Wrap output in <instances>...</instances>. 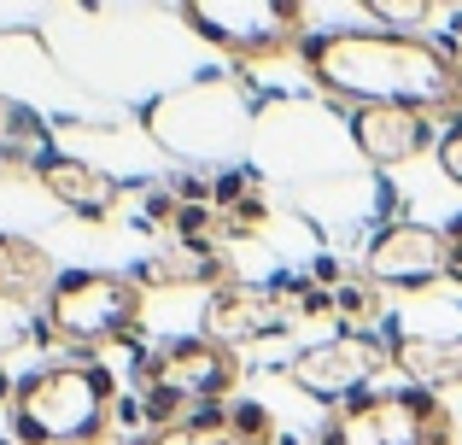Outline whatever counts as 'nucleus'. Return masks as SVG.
Listing matches in <instances>:
<instances>
[{
	"mask_svg": "<svg viewBox=\"0 0 462 445\" xmlns=\"http://www.w3.org/2000/svg\"><path fill=\"white\" fill-rule=\"evenodd\" d=\"M328 317L339 322V334H374L381 329V287L363 270L334 275V293H328Z\"/></svg>",
	"mask_w": 462,
	"mask_h": 445,
	"instance_id": "nucleus-15",
	"label": "nucleus"
},
{
	"mask_svg": "<svg viewBox=\"0 0 462 445\" xmlns=\"http://www.w3.org/2000/svg\"><path fill=\"white\" fill-rule=\"evenodd\" d=\"M299 70L328 106H346V112L398 106V112H421L451 129L462 124V59L433 35L381 30V23L310 30Z\"/></svg>",
	"mask_w": 462,
	"mask_h": 445,
	"instance_id": "nucleus-1",
	"label": "nucleus"
},
{
	"mask_svg": "<svg viewBox=\"0 0 462 445\" xmlns=\"http://www.w3.org/2000/svg\"><path fill=\"white\" fill-rule=\"evenodd\" d=\"M59 270H53V252L30 235H12L0 228V305H18V311H42V299L53 293Z\"/></svg>",
	"mask_w": 462,
	"mask_h": 445,
	"instance_id": "nucleus-14",
	"label": "nucleus"
},
{
	"mask_svg": "<svg viewBox=\"0 0 462 445\" xmlns=\"http://www.w3.org/2000/svg\"><path fill=\"white\" fill-rule=\"evenodd\" d=\"M445 246H451V282H462V218L445 228Z\"/></svg>",
	"mask_w": 462,
	"mask_h": 445,
	"instance_id": "nucleus-19",
	"label": "nucleus"
},
{
	"mask_svg": "<svg viewBox=\"0 0 462 445\" xmlns=\"http://www.w3.org/2000/svg\"><path fill=\"white\" fill-rule=\"evenodd\" d=\"M316 445H457V416L439 393L393 381L334 404L316 428Z\"/></svg>",
	"mask_w": 462,
	"mask_h": 445,
	"instance_id": "nucleus-5",
	"label": "nucleus"
},
{
	"mask_svg": "<svg viewBox=\"0 0 462 445\" xmlns=\"http://www.w3.org/2000/svg\"><path fill=\"white\" fill-rule=\"evenodd\" d=\"M363 275H369L381 293H428V287L451 282V246H445V228L433 223H386L381 235L363 246Z\"/></svg>",
	"mask_w": 462,
	"mask_h": 445,
	"instance_id": "nucleus-8",
	"label": "nucleus"
},
{
	"mask_svg": "<svg viewBox=\"0 0 462 445\" xmlns=\"http://www.w3.org/2000/svg\"><path fill=\"white\" fill-rule=\"evenodd\" d=\"M176 18L235 65L299 59L310 42V18L299 0H188Z\"/></svg>",
	"mask_w": 462,
	"mask_h": 445,
	"instance_id": "nucleus-6",
	"label": "nucleus"
},
{
	"mask_svg": "<svg viewBox=\"0 0 462 445\" xmlns=\"http://www.w3.org/2000/svg\"><path fill=\"white\" fill-rule=\"evenodd\" d=\"M386 369H393V346L381 334H334V340H316L299 357H287V381L310 399H322L328 411L381 387Z\"/></svg>",
	"mask_w": 462,
	"mask_h": 445,
	"instance_id": "nucleus-7",
	"label": "nucleus"
},
{
	"mask_svg": "<svg viewBox=\"0 0 462 445\" xmlns=\"http://www.w3.org/2000/svg\"><path fill=\"white\" fill-rule=\"evenodd\" d=\"M299 317H305V311H293L275 287L223 282V287H211V299H205L199 334H211V340H223V346L240 352V346H252V340H275V334H287Z\"/></svg>",
	"mask_w": 462,
	"mask_h": 445,
	"instance_id": "nucleus-9",
	"label": "nucleus"
},
{
	"mask_svg": "<svg viewBox=\"0 0 462 445\" xmlns=\"http://www.w3.org/2000/svg\"><path fill=\"white\" fill-rule=\"evenodd\" d=\"M35 182H42V194L53 199V206H65L70 218H82V223H112L117 199H124V182L94 171L77 153H47V159L35 164Z\"/></svg>",
	"mask_w": 462,
	"mask_h": 445,
	"instance_id": "nucleus-11",
	"label": "nucleus"
},
{
	"mask_svg": "<svg viewBox=\"0 0 462 445\" xmlns=\"http://www.w3.org/2000/svg\"><path fill=\"white\" fill-rule=\"evenodd\" d=\"M47 147H42V129H35L30 112H18L12 100H0V171H18V164H42Z\"/></svg>",
	"mask_w": 462,
	"mask_h": 445,
	"instance_id": "nucleus-16",
	"label": "nucleus"
},
{
	"mask_svg": "<svg viewBox=\"0 0 462 445\" xmlns=\"http://www.w3.org/2000/svg\"><path fill=\"white\" fill-rule=\"evenodd\" d=\"M147 317V287L129 270H59L53 293L35 311V334L70 357H94L129 340Z\"/></svg>",
	"mask_w": 462,
	"mask_h": 445,
	"instance_id": "nucleus-3",
	"label": "nucleus"
},
{
	"mask_svg": "<svg viewBox=\"0 0 462 445\" xmlns=\"http://www.w3.org/2000/svg\"><path fill=\"white\" fill-rule=\"evenodd\" d=\"M457 59H462V23H457Z\"/></svg>",
	"mask_w": 462,
	"mask_h": 445,
	"instance_id": "nucleus-20",
	"label": "nucleus"
},
{
	"mask_svg": "<svg viewBox=\"0 0 462 445\" xmlns=\"http://www.w3.org/2000/svg\"><path fill=\"white\" fill-rule=\"evenodd\" d=\"M351 141L374 171H398L416 164L421 153H433V117L421 112H398V106H374V112H351Z\"/></svg>",
	"mask_w": 462,
	"mask_h": 445,
	"instance_id": "nucleus-12",
	"label": "nucleus"
},
{
	"mask_svg": "<svg viewBox=\"0 0 462 445\" xmlns=\"http://www.w3.org/2000/svg\"><path fill=\"white\" fill-rule=\"evenodd\" d=\"M129 445H275V416L252 399H235V404L193 411L170 428H147Z\"/></svg>",
	"mask_w": 462,
	"mask_h": 445,
	"instance_id": "nucleus-10",
	"label": "nucleus"
},
{
	"mask_svg": "<svg viewBox=\"0 0 462 445\" xmlns=\"http://www.w3.org/2000/svg\"><path fill=\"white\" fill-rule=\"evenodd\" d=\"M240 387V352L211 334H176V340L152 346L147 357H135V393L147 428H170L193 411L228 404Z\"/></svg>",
	"mask_w": 462,
	"mask_h": 445,
	"instance_id": "nucleus-4",
	"label": "nucleus"
},
{
	"mask_svg": "<svg viewBox=\"0 0 462 445\" xmlns=\"http://www.w3.org/2000/svg\"><path fill=\"white\" fill-rule=\"evenodd\" d=\"M12 445H106L117 428V381L100 357H53L6 393Z\"/></svg>",
	"mask_w": 462,
	"mask_h": 445,
	"instance_id": "nucleus-2",
	"label": "nucleus"
},
{
	"mask_svg": "<svg viewBox=\"0 0 462 445\" xmlns=\"http://www.w3.org/2000/svg\"><path fill=\"white\" fill-rule=\"evenodd\" d=\"M0 445H12V440H0Z\"/></svg>",
	"mask_w": 462,
	"mask_h": 445,
	"instance_id": "nucleus-21",
	"label": "nucleus"
},
{
	"mask_svg": "<svg viewBox=\"0 0 462 445\" xmlns=\"http://www.w3.org/2000/svg\"><path fill=\"white\" fill-rule=\"evenodd\" d=\"M433 153H439V171H445V182H451V188H462V124H457V129H445V135H439V147H433Z\"/></svg>",
	"mask_w": 462,
	"mask_h": 445,
	"instance_id": "nucleus-18",
	"label": "nucleus"
},
{
	"mask_svg": "<svg viewBox=\"0 0 462 445\" xmlns=\"http://www.w3.org/2000/svg\"><path fill=\"white\" fill-rule=\"evenodd\" d=\"M386 346H393V375L404 387L421 393L462 387V334H398Z\"/></svg>",
	"mask_w": 462,
	"mask_h": 445,
	"instance_id": "nucleus-13",
	"label": "nucleus"
},
{
	"mask_svg": "<svg viewBox=\"0 0 462 445\" xmlns=\"http://www.w3.org/2000/svg\"><path fill=\"white\" fill-rule=\"evenodd\" d=\"M369 12H374V23L381 30H410V35H421V23L433 18V0H369Z\"/></svg>",
	"mask_w": 462,
	"mask_h": 445,
	"instance_id": "nucleus-17",
	"label": "nucleus"
}]
</instances>
